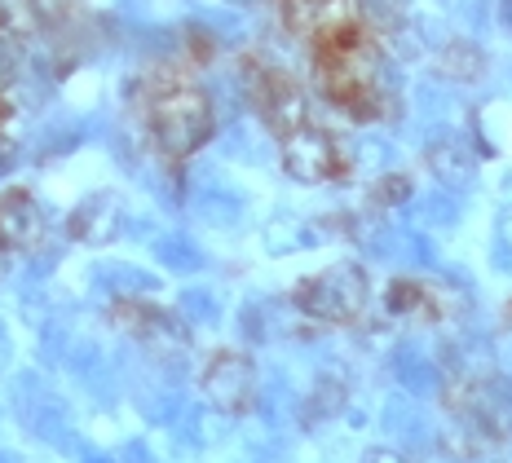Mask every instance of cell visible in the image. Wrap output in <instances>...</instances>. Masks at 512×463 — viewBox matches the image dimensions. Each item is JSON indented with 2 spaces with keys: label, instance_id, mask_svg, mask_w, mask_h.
Returning <instances> with one entry per match:
<instances>
[{
  "label": "cell",
  "instance_id": "9c48e42d",
  "mask_svg": "<svg viewBox=\"0 0 512 463\" xmlns=\"http://www.w3.org/2000/svg\"><path fill=\"white\" fill-rule=\"evenodd\" d=\"M433 287L424 283H411V278H402V283L389 287V309L393 314H433Z\"/></svg>",
  "mask_w": 512,
  "mask_h": 463
},
{
  "label": "cell",
  "instance_id": "7c38bea8",
  "mask_svg": "<svg viewBox=\"0 0 512 463\" xmlns=\"http://www.w3.org/2000/svg\"><path fill=\"white\" fill-rule=\"evenodd\" d=\"M5 120H9V106L0 102V133H5Z\"/></svg>",
  "mask_w": 512,
  "mask_h": 463
},
{
  "label": "cell",
  "instance_id": "5b68a950",
  "mask_svg": "<svg viewBox=\"0 0 512 463\" xmlns=\"http://www.w3.org/2000/svg\"><path fill=\"white\" fill-rule=\"evenodd\" d=\"M252 106L265 124L279 137H292L296 128H305V89L296 84V75L283 67H261L252 75Z\"/></svg>",
  "mask_w": 512,
  "mask_h": 463
},
{
  "label": "cell",
  "instance_id": "3957f363",
  "mask_svg": "<svg viewBox=\"0 0 512 463\" xmlns=\"http://www.w3.org/2000/svg\"><path fill=\"white\" fill-rule=\"evenodd\" d=\"M367 296H371V283L358 265L318 269V274H309L292 287L296 309H305V314L318 322H336V327L358 322L362 309H367Z\"/></svg>",
  "mask_w": 512,
  "mask_h": 463
},
{
  "label": "cell",
  "instance_id": "8fae6325",
  "mask_svg": "<svg viewBox=\"0 0 512 463\" xmlns=\"http://www.w3.org/2000/svg\"><path fill=\"white\" fill-rule=\"evenodd\" d=\"M362 463H407L398 455V450H389V446H376V450H367V459Z\"/></svg>",
  "mask_w": 512,
  "mask_h": 463
},
{
  "label": "cell",
  "instance_id": "6da1fadb",
  "mask_svg": "<svg viewBox=\"0 0 512 463\" xmlns=\"http://www.w3.org/2000/svg\"><path fill=\"white\" fill-rule=\"evenodd\" d=\"M309 49H314V80L323 89V98L336 111H345L349 120H380L384 102H389V93H384V62L362 14L332 27L327 36H318Z\"/></svg>",
  "mask_w": 512,
  "mask_h": 463
},
{
  "label": "cell",
  "instance_id": "ba28073f",
  "mask_svg": "<svg viewBox=\"0 0 512 463\" xmlns=\"http://www.w3.org/2000/svg\"><path fill=\"white\" fill-rule=\"evenodd\" d=\"M40 239V212L27 190L0 195V252H23Z\"/></svg>",
  "mask_w": 512,
  "mask_h": 463
},
{
  "label": "cell",
  "instance_id": "7a4b0ae2",
  "mask_svg": "<svg viewBox=\"0 0 512 463\" xmlns=\"http://www.w3.org/2000/svg\"><path fill=\"white\" fill-rule=\"evenodd\" d=\"M142 120L164 159H190L212 137V102L195 80L177 71H155L142 89Z\"/></svg>",
  "mask_w": 512,
  "mask_h": 463
},
{
  "label": "cell",
  "instance_id": "52a82bcc",
  "mask_svg": "<svg viewBox=\"0 0 512 463\" xmlns=\"http://www.w3.org/2000/svg\"><path fill=\"white\" fill-rule=\"evenodd\" d=\"M349 18H358L354 0H283V23L296 31V36H305L309 45H314L318 36H327L332 27L349 23Z\"/></svg>",
  "mask_w": 512,
  "mask_h": 463
},
{
  "label": "cell",
  "instance_id": "8992f818",
  "mask_svg": "<svg viewBox=\"0 0 512 463\" xmlns=\"http://www.w3.org/2000/svg\"><path fill=\"white\" fill-rule=\"evenodd\" d=\"M204 393L217 411L226 415H248L252 402H256V366L248 353H217L208 366H204Z\"/></svg>",
  "mask_w": 512,
  "mask_h": 463
},
{
  "label": "cell",
  "instance_id": "30bf717a",
  "mask_svg": "<svg viewBox=\"0 0 512 463\" xmlns=\"http://www.w3.org/2000/svg\"><path fill=\"white\" fill-rule=\"evenodd\" d=\"M407 195H411V181L407 177H384L376 186V203H384V208H389V203H402Z\"/></svg>",
  "mask_w": 512,
  "mask_h": 463
},
{
  "label": "cell",
  "instance_id": "277c9868",
  "mask_svg": "<svg viewBox=\"0 0 512 463\" xmlns=\"http://www.w3.org/2000/svg\"><path fill=\"white\" fill-rule=\"evenodd\" d=\"M283 168H287V177L305 181V186L340 181L349 172L340 146L332 142V133H323V128H314V124H305V128H296L292 137H283Z\"/></svg>",
  "mask_w": 512,
  "mask_h": 463
}]
</instances>
